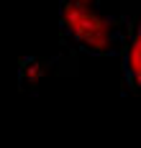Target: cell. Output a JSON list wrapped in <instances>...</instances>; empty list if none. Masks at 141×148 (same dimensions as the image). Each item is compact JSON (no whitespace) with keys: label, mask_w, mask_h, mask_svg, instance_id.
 I'll return each instance as SVG.
<instances>
[{"label":"cell","mask_w":141,"mask_h":148,"mask_svg":"<svg viewBox=\"0 0 141 148\" xmlns=\"http://www.w3.org/2000/svg\"><path fill=\"white\" fill-rule=\"evenodd\" d=\"M136 21L121 15V0H62V26L82 49L108 54L123 46Z\"/></svg>","instance_id":"cell-1"},{"label":"cell","mask_w":141,"mask_h":148,"mask_svg":"<svg viewBox=\"0 0 141 148\" xmlns=\"http://www.w3.org/2000/svg\"><path fill=\"white\" fill-rule=\"evenodd\" d=\"M123 72H126V79L131 82V87H136L141 77V33L136 23L128 28L123 41Z\"/></svg>","instance_id":"cell-2"}]
</instances>
